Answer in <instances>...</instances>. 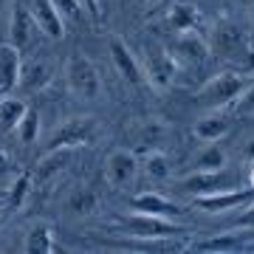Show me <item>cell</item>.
Listing matches in <instances>:
<instances>
[{"label":"cell","mask_w":254,"mask_h":254,"mask_svg":"<svg viewBox=\"0 0 254 254\" xmlns=\"http://www.w3.org/2000/svg\"><path fill=\"white\" fill-rule=\"evenodd\" d=\"M93 136H96V122L91 116H73V119H65L63 125L57 127L51 138H48V150H54V147H85L91 144Z\"/></svg>","instance_id":"cell-9"},{"label":"cell","mask_w":254,"mask_h":254,"mask_svg":"<svg viewBox=\"0 0 254 254\" xmlns=\"http://www.w3.org/2000/svg\"><path fill=\"white\" fill-rule=\"evenodd\" d=\"M249 37H252V51H254V26L249 28Z\"/></svg>","instance_id":"cell-35"},{"label":"cell","mask_w":254,"mask_h":254,"mask_svg":"<svg viewBox=\"0 0 254 254\" xmlns=\"http://www.w3.org/2000/svg\"><path fill=\"white\" fill-rule=\"evenodd\" d=\"M0 215H3V212H0Z\"/></svg>","instance_id":"cell-38"},{"label":"cell","mask_w":254,"mask_h":254,"mask_svg":"<svg viewBox=\"0 0 254 254\" xmlns=\"http://www.w3.org/2000/svg\"><path fill=\"white\" fill-rule=\"evenodd\" d=\"M130 206L136 209V212H147V215H158V218H170V220L184 215V209L175 200L164 198L158 192H141V195H136V198L130 200Z\"/></svg>","instance_id":"cell-19"},{"label":"cell","mask_w":254,"mask_h":254,"mask_svg":"<svg viewBox=\"0 0 254 254\" xmlns=\"http://www.w3.org/2000/svg\"><path fill=\"white\" fill-rule=\"evenodd\" d=\"M167 51L173 57L178 68H198L209 60V40L200 31H181V34H173L167 43Z\"/></svg>","instance_id":"cell-7"},{"label":"cell","mask_w":254,"mask_h":254,"mask_svg":"<svg viewBox=\"0 0 254 254\" xmlns=\"http://www.w3.org/2000/svg\"><path fill=\"white\" fill-rule=\"evenodd\" d=\"M252 187H254V167H252Z\"/></svg>","instance_id":"cell-36"},{"label":"cell","mask_w":254,"mask_h":254,"mask_svg":"<svg viewBox=\"0 0 254 254\" xmlns=\"http://www.w3.org/2000/svg\"><path fill=\"white\" fill-rule=\"evenodd\" d=\"M173 184L175 190L190 192L192 198H198V195H212L220 190H235V187H240V178L223 167V170H190L187 175L175 178Z\"/></svg>","instance_id":"cell-6"},{"label":"cell","mask_w":254,"mask_h":254,"mask_svg":"<svg viewBox=\"0 0 254 254\" xmlns=\"http://www.w3.org/2000/svg\"><path fill=\"white\" fill-rule=\"evenodd\" d=\"M31 187H34V175L31 173H20L11 178L9 190H6V203H9V209H20L23 203L28 200V195H31Z\"/></svg>","instance_id":"cell-26"},{"label":"cell","mask_w":254,"mask_h":254,"mask_svg":"<svg viewBox=\"0 0 254 254\" xmlns=\"http://www.w3.org/2000/svg\"><path fill=\"white\" fill-rule=\"evenodd\" d=\"M246 158L254 164V138H252V141H246Z\"/></svg>","instance_id":"cell-33"},{"label":"cell","mask_w":254,"mask_h":254,"mask_svg":"<svg viewBox=\"0 0 254 254\" xmlns=\"http://www.w3.org/2000/svg\"><path fill=\"white\" fill-rule=\"evenodd\" d=\"M141 170L153 181H170L173 178V161H170V155L164 150H147L144 161H141Z\"/></svg>","instance_id":"cell-25"},{"label":"cell","mask_w":254,"mask_h":254,"mask_svg":"<svg viewBox=\"0 0 254 254\" xmlns=\"http://www.w3.org/2000/svg\"><path fill=\"white\" fill-rule=\"evenodd\" d=\"M51 79H54V68H51L48 60H43V57H37V60H23L17 91H23V93H40Z\"/></svg>","instance_id":"cell-15"},{"label":"cell","mask_w":254,"mask_h":254,"mask_svg":"<svg viewBox=\"0 0 254 254\" xmlns=\"http://www.w3.org/2000/svg\"><path fill=\"white\" fill-rule=\"evenodd\" d=\"M243 215H240V220H237V226H246V229H254V200L249 203L246 209H240Z\"/></svg>","instance_id":"cell-31"},{"label":"cell","mask_w":254,"mask_h":254,"mask_svg":"<svg viewBox=\"0 0 254 254\" xmlns=\"http://www.w3.org/2000/svg\"><path fill=\"white\" fill-rule=\"evenodd\" d=\"M57 9H60V14H63L65 20H79L82 17V3L79 0H51Z\"/></svg>","instance_id":"cell-30"},{"label":"cell","mask_w":254,"mask_h":254,"mask_svg":"<svg viewBox=\"0 0 254 254\" xmlns=\"http://www.w3.org/2000/svg\"><path fill=\"white\" fill-rule=\"evenodd\" d=\"M223 167H229V150L220 141H206L190 161V170H223Z\"/></svg>","instance_id":"cell-22"},{"label":"cell","mask_w":254,"mask_h":254,"mask_svg":"<svg viewBox=\"0 0 254 254\" xmlns=\"http://www.w3.org/2000/svg\"><path fill=\"white\" fill-rule=\"evenodd\" d=\"M63 76H65V85H68L71 96H76V99L91 102L102 93V76H99V71H96V65H93L85 54H79V51H73V54L65 60Z\"/></svg>","instance_id":"cell-4"},{"label":"cell","mask_w":254,"mask_h":254,"mask_svg":"<svg viewBox=\"0 0 254 254\" xmlns=\"http://www.w3.org/2000/svg\"><path fill=\"white\" fill-rule=\"evenodd\" d=\"M96 209H99V192L91 190V187H79L65 198V212L73 218H88Z\"/></svg>","instance_id":"cell-23"},{"label":"cell","mask_w":254,"mask_h":254,"mask_svg":"<svg viewBox=\"0 0 254 254\" xmlns=\"http://www.w3.org/2000/svg\"><path fill=\"white\" fill-rule=\"evenodd\" d=\"M37 34H40V28H37V20L31 14V3L14 0L9 9V43L20 51H28L34 46Z\"/></svg>","instance_id":"cell-8"},{"label":"cell","mask_w":254,"mask_h":254,"mask_svg":"<svg viewBox=\"0 0 254 254\" xmlns=\"http://www.w3.org/2000/svg\"><path fill=\"white\" fill-rule=\"evenodd\" d=\"M31 14H34L37 28L46 40H63L65 37V17L51 0H31Z\"/></svg>","instance_id":"cell-13"},{"label":"cell","mask_w":254,"mask_h":254,"mask_svg":"<svg viewBox=\"0 0 254 254\" xmlns=\"http://www.w3.org/2000/svg\"><path fill=\"white\" fill-rule=\"evenodd\" d=\"M26 110H28L26 99H17L14 93L11 96H0V130L3 133H14L20 119L26 116Z\"/></svg>","instance_id":"cell-24"},{"label":"cell","mask_w":254,"mask_h":254,"mask_svg":"<svg viewBox=\"0 0 254 254\" xmlns=\"http://www.w3.org/2000/svg\"><path fill=\"white\" fill-rule=\"evenodd\" d=\"M108 3H110V0H91V14H93L96 20H99V17H102V11H105V6H108Z\"/></svg>","instance_id":"cell-32"},{"label":"cell","mask_w":254,"mask_h":254,"mask_svg":"<svg viewBox=\"0 0 254 254\" xmlns=\"http://www.w3.org/2000/svg\"><path fill=\"white\" fill-rule=\"evenodd\" d=\"M254 200V187L249 190H220L212 192V195H198L195 198V206L209 212V215H226V212H237V209H246Z\"/></svg>","instance_id":"cell-10"},{"label":"cell","mask_w":254,"mask_h":254,"mask_svg":"<svg viewBox=\"0 0 254 254\" xmlns=\"http://www.w3.org/2000/svg\"><path fill=\"white\" fill-rule=\"evenodd\" d=\"M246 82H249V76H246L243 71H220V73H215V76H209V79L198 88L195 102L206 110H220V108L226 110L229 105H235V99L243 93Z\"/></svg>","instance_id":"cell-2"},{"label":"cell","mask_w":254,"mask_h":254,"mask_svg":"<svg viewBox=\"0 0 254 254\" xmlns=\"http://www.w3.org/2000/svg\"><path fill=\"white\" fill-rule=\"evenodd\" d=\"M254 240L252 229L246 226H237L232 232H223V235H215L209 237V240H198V243L192 246L195 252H218V254H229V252H240L246 246Z\"/></svg>","instance_id":"cell-14"},{"label":"cell","mask_w":254,"mask_h":254,"mask_svg":"<svg viewBox=\"0 0 254 254\" xmlns=\"http://www.w3.org/2000/svg\"><path fill=\"white\" fill-rule=\"evenodd\" d=\"M164 133H167V127H164L158 119H147V122H141V130L136 133V141H138L141 147L150 144V150H155L153 144H158V141H161Z\"/></svg>","instance_id":"cell-28"},{"label":"cell","mask_w":254,"mask_h":254,"mask_svg":"<svg viewBox=\"0 0 254 254\" xmlns=\"http://www.w3.org/2000/svg\"><path fill=\"white\" fill-rule=\"evenodd\" d=\"M235 116H240V119L254 116V76H249L243 93L235 99Z\"/></svg>","instance_id":"cell-29"},{"label":"cell","mask_w":254,"mask_h":254,"mask_svg":"<svg viewBox=\"0 0 254 254\" xmlns=\"http://www.w3.org/2000/svg\"><path fill=\"white\" fill-rule=\"evenodd\" d=\"M37 136H40V113H37V108H28L17 125V138L23 144H34Z\"/></svg>","instance_id":"cell-27"},{"label":"cell","mask_w":254,"mask_h":254,"mask_svg":"<svg viewBox=\"0 0 254 254\" xmlns=\"http://www.w3.org/2000/svg\"><path fill=\"white\" fill-rule=\"evenodd\" d=\"M23 252L26 254H51L57 252V235L51 223H34V226L26 232V240H23Z\"/></svg>","instance_id":"cell-21"},{"label":"cell","mask_w":254,"mask_h":254,"mask_svg":"<svg viewBox=\"0 0 254 254\" xmlns=\"http://www.w3.org/2000/svg\"><path fill=\"white\" fill-rule=\"evenodd\" d=\"M71 158H73L71 147H54V150H46V155L37 161V170L31 173L34 175V181L46 184V181H51V178H57V175L71 164Z\"/></svg>","instance_id":"cell-20"},{"label":"cell","mask_w":254,"mask_h":254,"mask_svg":"<svg viewBox=\"0 0 254 254\" xmlns=\"http://www.w3.org/2000/svg\"><path fill=\"white\" fill-rule=\"evenodd\" d=\"M141 71H144V82L147 85H153L155 91H167L170 85L175 82L178 76V63H175L167 46L161 43H155V40H144V46H141Z\"/></svg>","instance_id":"cell-3"},{"label":"cell","mask_w":254,"mask_h":254,"mask_svg":"<svg viewBox=\"0 0 254 254\" xmlns=\"http://www.w3.org/2000/svg\"><path fill=\"white\" fill-rule=\"evenodd\" d=\"M164 26L167 31H173V34H181V31H200L203 26V14L198 11V6H192V3H173L167 14H164Z\"/></svg>","instance_id":"cell-17"},{"label":"cell","mask_w":254,"mask_h":254,"mask_svg":"<svg viewBox=\"0 0 254 254\" xmlns=\"http://www.w3.org/2000/svg\"><path fill=\"white\" fill-rule=\"evenodd\" d=\"M11 3H14V0H0V14H3L6 9H11Z\"/></svg>","instance_id":"cell-34"},{"label":"cell","mask_w":254,"mask_h":254,"mask_svg":"<svg viewBox=\"0 0 254 254\" xmlns=\"http://www.w3.org/2000/svg\"><path fill=\"white\" fill-rule=\"evenodd\" d=\"M144 3H155V0H144Z\"/></svg>","instance_id":"cell-37"},{"label":"cell","mask_w":254,"mask_h":254,"mask_svg":"<svg viewBox=\"0 0 254 254\" xmlns=\"http://www.w3.org/2000/svg\"><path fill=\"white\" fill-rule=\"evenodd\" d=\"M138 158L133 150H125V147H119V150H113V153L105 158V181H108V187H113V190H125V187H130V184L136 181L138 175Z\"/></svg>","instance_id":"cell-11"},{"label":"cell","mask_w":254,"mask_h":254,"mask_svg":"<svg viewBox=\"0 0 254 254\" xmlns=\"http://www.w3.org/2000/svg\"><path fill=\"white\" fill-rule=\"evenodd\" d=\"M20 68H23V51L11 43L0 46V96H11L17 91Z\"/></svg>","instance_id":"cell-16"},{"label":"cell","mask_w":254,"mask_h":254,"mask_svg":"<svg viewBox=\"0 0 254 254\" xmlns=\"http://www.w3.org/2000/svg\"><path fill=\"white\" fill-rule=\"evenodd\" d=\"M116 226L125 232L127 237H138V240H170V237H181L187 229L173 223L170 218H158V215H147V212H136L125 215L116 220Z\"/></svg>","instance_id":"cell-5"},{"label":"cell","mask_w":254,"mask_h":254,"mask_svg":"<svg viewBox=\"0 0 254 254\" xmlns=\"http://www.w3.org/2000/svg\"><path fill=\"white\" fill-rule=\"evenodd\" d=\"M108 46H110V60H113V68H116L119 76H122L130 88H141V85H147L144 71H141V63H138V57L133 54V48L116 34L110 37Z\"/></svg>","instance_id":"cell-12"},{"label":"cell","mask_w":254,"mask_h":254,"mask_svg":"<svg viewBox=\"0 0 254 254\" xmlns=\"http://www.w3.org/2000/svg\"><path fill=\"white\" fill-rule=\"evenodd\" d=\"M209 51L218 57L220 63L237 65L240 71L254 68V51H252L249 26H243L235 17H220L212 26V31H209Z\"/></svg>","instance_id":"cell-1"},{"label":"cell","mask_w":254,"mask_h":254,"mask_svg":"<svg viewBox=\"0 0 254 254\" xmlns=\"http://www.w3.org/2000/svg\"><path fill=\"white\" fill-rule=\"evenodd\" d=\"M229 130H232V119L223 113V108L220 110H209L206 116H200L198 122H195V127H192V133H195V138L198 141H223V138L229 136Z\"/></svg>","instance_id":"cell-18"}]
</instances>
